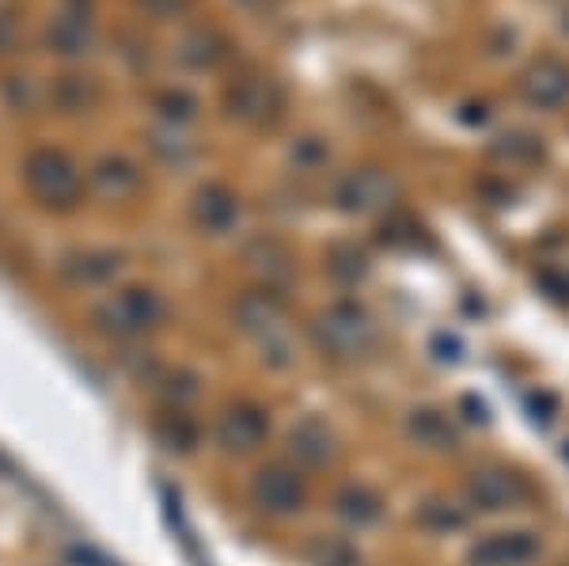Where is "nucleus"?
I'll return each mask as SVG.
<instances>
[{"instance_id": "nucleus-1", "label": "nucleus", "mask_w": 569, "mask_h": 566, "mask_svg": "<svg viewBox=\"0 0 569 566\" xmlns=\"http://www.w3.org/2000/svg\"><path fill=\"white\" fill-rule=\"evenodd\" d=\"M240 331L262 350V358L270 365H292V339H289V316H284V305L278 294L270 289H254V294H243L232 308Z\"/></svg>"}, {"instance_id": "nucleus-2", "label": "nucleus", "mask_w": 569, "mask_h": 566, "mask_svg": "<svg viewBox=\"0 0 569 566\" xmlns=\"http://www.w3.org/2000/svg\"><path fill=\"white\" fill-rule=\"evenodd\" d=\"M311 335H316L319 350L330 354V358H365L372 350L376 339H380V327H376L372 312L357 300H335L311 324Z\"/></svg>"}, {"instance_id": "nucleus-3", "label": "nucleus", "mask_w": 569, "mask_h": 566, "mask_svg": "<svg viewBox=\"0 0 569 566\" xmlns=\"http://www.w3.org/2000/svg\"><path fill=\"white\" fill-rule=\"evenodd\" d=\"M23 182L34 202H42L46 209H72L88 187L77 160L61 149H34L23 160Z\"/></svg>"}, {"instance_id": "nucleus-4", "label": "nucleus", "mask_w": 569, "mask_h": 566, "mask_svg": "<svg viewBox=\"0 0 569 566\" xmlns=\"http://www.w3.org/2000/svg\"><path fill=\"white\" fill-rule=\"evenodd\" d=\"M163 319V297L149 286H126L96 308V327L110 339H137Z\"/></svg>"}, {"instance_id": "nucleus-5", "label": "nucleus", "mask_w": 569, "mask_h": 566, "mask_svg": "<svg viewBox=\"0 0 569 566\" xmlns=\"http://www.w3.org/2000/svg\"><path fill=\"white\" fill-rule=\"evenodd\" d=\"M463 495L475 509L482 514H501V509H520L531 502V483L525 476H517L512 468H501V464H482V468H471L463 479Z\"/></svg>"}, {"instance_id": "nucleus-6", "label": "nucleus", "mask_w": 569, "mask_h": 566, "mask_svg": "<svg viewBox=\"0 0 569 566\" xmlns=\"http://www.w3.org/2000/svg\"><path fill=\"white\" fill-rule=\"evenodd\" d=\"M335 202L342 214H353V217L388 214V209L399 202V179L383 168H353L338 179Z\"/></svg>"}, {"instance_id": "nucleus-7", "label": "nucleus", "mask_w": 569, "mask_h": 566, "mask_svg": "<svg viewBox=\"0 0 569 566\" xmlns=\"http://www.w3.org/2000/svg\"><path fill=\"white\" fill-rule=\"evenodd\" d=\"M224 107H228V115L243 126H270V122H278L284 111V91L273 77L247 72V77L228 85Z\"/></svg>"}, {"instance_id": "nucleus-8", "label": "nucleus", "mask_w": 569, "mask_h": 566, "mask_svg": "<svg viewBox=\"0 0 569 566\" xmlns=\"http://www.w3.org/2000/svg\"><path fill=\"white\" fill-rule=\"evenodd\" d=\"M251 498H254V506L266 509V514H273V517L297 514L308 498L305 471L289 460L266 464V468L254 471V479H251Z\"/></svg>"}, {"instance_id": "nucleus-9", "label": "nucleus", "mask_w": 569, "mask_h": 566, "mask_svg": "<svg viewBox=\"0 0 569 566\" xmlns=\"http://www.w3.org/2000/svg\"><path fill=\"white\" fill-rule=\"evenodd\" d=\"M539 552L543 540L531 528H501L467 547V566H528Z\"/></svg>"}, {"instance_id": "nucleus-10", "label": "nucleus", "mask_w": 569, "mask_h": 566, "mask_svg": "<svg viewBox=\"0 0 569 566\" xmlns=\"http://www.w3.org/2000/svg\"><path fill=\"white\" fill-rule=\"evenodd\" d=\"M88 190L103 202H130L141 195L144 187V171L137 168V160L122 157V152H107L88 168Z\"/></svg>"}, {"instance_id": "nucleus-11", "label": "nucleus", "mask_w": 569, "mask_h": 566, "mask_svg": "<svg viewBox=\"0 0 569 566\" xmlns=\"http://www.w3.org/2000/svg\"><path fill=\"white\" fill-rule=\"evenodd\" d=\"M517 91L539 111H555V107L569 103V66L558 58H536L517 77Z\"/></svg>"}, {"instance_id": "nucleus-12", "label": "nucleus", "mask_w": 569, "mask_h": 566, "mask_svg": "<svg viewBox=\"0 0 569 566\" xmlns=\"http://www.w3.org/2000/svg\"><path fill=\"white\" fill-rule=\"evenodd\" d=\"M266 434H270V418L259 404H232L220 415L217 423V441L224 453L247 456L254 449H262Z\"/></svg>"}, {"instance_id": "nucleus-13", "label": "nucleus", "mask_w": 569, "mask_h": 566, "mask_svg": "<svg viewBox=\"0 0 569 566\" xmlns=\"http://www.w3.org/2000/svg\"><path fill=\"white\" fill-rule=\"evenodd\" d=\"M284 445H289V460L297 464L300 471L323 468V464L335 460V453H338L335 434H330V426L323 418H300V423L289 430V437H284Z\"/></svg>"}, {"instance_id": "nucleus-14", "label": "nucleus", "mask_w": 569, "mask_h": 566, "mask_svg": "<svg viewBox=\"0 0 569 566\" xmlns=\"http://www.w3.org/2000/svg\"><path fill=\"white\" fill-rule=\"evenodd\" d=\"M190 217H194V225L201 232L224 236L240 221V198L228 187H220V182H206L194 195V202H190Z\"/></svg>"}, {"instance_id": "nucleus-15", "label": "nucleus", "mask_w": 569, "mask_h": 566, "mask_svg": "<svg viewBox=\"0 0 569 566\" xmlns=\"http://www.w3.org/2000/svg\"><path fill=\"white\" fill-rule=\"evenodd\" d=\"M96 42V27H91L84 8H66L46 23V46L58 58H84Z\"/></svg>"}, {"instance_id": "nucleus-16", "label": "nucleus", "mask_w": 569, "mask_h": 566, "mask_svg": "<svg viewBox=\"0 0 569 566\" xmlns=\"http://www.w3.org/2000/svg\"><path fill=\"white\" fill-rule=\"evenodd\" d=\"M122 270V255L118 251H107V248H91V251H77L61 262V278L77 289H99V286H110Z\"/></svg>"}, {"instance_id": "nucleus-17", "label": "nucleus", "mask_w": 569, "mask_h": 566, "mask_svg": "<svg viewBox=\"0 0 569 566\" xmlns=\"http://www.w3.org/2000/svg\"><path fill=\"white\" fill-rule=\"evenodd\" d=\"M407 437L421 449H456L460 445V434H456V423L437 407H415L407 415Z\"/></svg>"}, {"instance_id": "nucleus-18", "label": "nucleus", "mask_w": 569, "mask_h": 566, "mask_svg": "<svg viewBox=\"0 0 569 566\" xmlns=\"http://www.w3.org/2000/svg\"><path fill=\"white\" fill-rule=\"evenodd\" d=\"M247 267H251V274H259V281H262L259 289H270V294H281L292 281V255L284 251L278 240L251 244V248H247Z\"/></svg>"}, {"instance_id": "nucleus-19", "label": "nucleus", "mask_w": 569, "mask_h": 566, "mask_svg": "<svg viewBox=\"0 0 569 566\" xmlns=\"http://www.w3.org/2000/svg\"><path fill=\"white\" fill-rule=\"evenodd\" d=\"M171 53H176V61L187 69H213L228 58V42L220 39L213 27H194V31L182 34Z\"/></svg>"}, {"instance_id": "nucleus-20", "label": "nucleus", "mask_w": 569, "mask_h": 566, "mask_svg": "<svg viewBox=\"0 0 569 566\" xmlns=\"http://www.w3.org/2000/svg\"><path fill=\"white\" fill-rule=\"evenodd\" d=\"M335 514L350 528H369L380 522L383 498L372 487H365V483H350V487H342L335 495Z\"/></svg>"}, {"instance_id": "nucleus-21", "label": "nucleus", "mask_w": 569, "mask_h": 566, "mask_svg": "<svg viewBox=\"0 0 569 566\" xmlns=\"http://www.w3.org/2000/svg\"><path fill=\"white\" fill-rule=\"evenodd\" d=\"M415 517L426 533H460V528H467V522H471L467 509L456 506V502H448V498H426Z\"/></svg>"}, {"instance_id": "nucleus-22", "label": "nucleus", "mask_w": 569, "mask_h": 566, "mask_svg": "<svg viewBox=\"0 0 569 566\" xmlns=\"http://www.w3.org/2000/svg\"><path fill=\"white\" fill-rule=\"evenodd\" d=\"M149 149H152L163 163H171V168H182V163H190V160L198 157L194 141H187L179 126H163V130H152V133H149Z\"/></svg>"}, {"instance_id": "nucleus-23", "label": "nucleus", "mask_w": 569, "mask_h": 566, "mask_svg": "<svg viewBox=\"0 0 569 566\" xmlns=\"http://www.w3.org/2000/svg\"><path fill=\"white\" fill-rule=\"evenodd\" d=\"M311 566H361V552L346 536H316L308 544Z\"/></svg>"}, {"instance_id": "nucleus-24", "label": "nucleus", "mask_w": 569, "mask_h": 566, "mask_svg": "<svg viewBox=\"0 0 569 566\" xmlns=\"http://www.w3.org/2000/svg\"><path fill=\"white\" fill-rule=\"evenodd\" d=\"M156 437H160L168 449L190 453L198 445V423L187 415V410H168V415L156 423Z\"/></svg>"}, {"instance_id": "nucleus-25", "label": "nucleus", "mask_w": 569, "mask_h": 566, "mask_svg": "<svg viewBox=\"0 0 569 566\" xmlns=\"http://www.w3.org/2000/svg\"><path fill=\"white\" fill-rule=\"evenodd\" d=\"M156 111H160V118H163V126H190V122H198V99L190 96V91H182V88H176V91H163L160 99H156Z\"/></svg>"}, {"instance_id": "nucleus-26", "label": "nucleus", "mask_w": 569, "mask_h": 566, "mask_svg": "<svg viewBox=\"0 0 569 566\" xmlns=\"http://www.w3.org/2000/svg\"><path fill=\"white\" fill-rule=\"evenodd\" d=\"M539 141L536 137H528V133H505L493 141V149H490V157H498L505 163H536L539 160Z\"/></svg>"}, {"instance_id": "nucleus-27", "label": "nucleus", "mask_w": 569, "mask_h": 566, "mask_svg": "<svg viewBox=\"0 0 569 566\" xmlns=\"http://www.w3.org/2000/svg\"><path fill=\"white\" fill-rule=\"evenodd\" d=\"M163 399H168L171 410H187V404L198 399V377L194 373H168L163 377Z\"/></svg>"}, {"instance_id": "nucleus-28", "label": "nucleus", "mask_w": 569, "mask_h": 566, "mask_svg": "<svg viewBox=\"0 0 569 566\" xmlns=\"http://www.w3.org/2000/svg\"><path fill=\"white\" fill-rule=\"evenodd\" d=\"M330 274L342 281H357L369 274V259H365L357 248H338L335 255H330Z\"/></svg>"}, {"instance_id": "nucleus-29", "label": "nucleus", "mask_w": 569, "mask_h": 566, "mask_svg": "<svg viewBox=\"0 0 569 566\" xmlns=\"http://www.w3.org/2000/svg\"><path fill=\"white\" fill-rule=\"evenodd\" d=\"M292 160L300 163V168H316V163H323L327 160V149L316 141V137H305V141L292 149Z\"/></svg>"}, {"instance_id": "nucleus-30", "label": "nucleus", "mask_w": 569, "mask_h": 566, "mask_svg": "<svg viewBox=\"0 0 569 566\" xmlns=\"http://www.w3.org/2000/svg\"><path fill=\"white\" fill-rule=\"evenodd\" d=\"M528 410H531V423H550V410H555V399L547 396V391H531L528 396Z\"/></svg>"}, {"instance_id": "nucleus-31", "label": "nucleus", "mask_w": 569, "mask_h": 566, "mask_svg": "<svg viewBox=\"0 0 569 566\" xmlns=\"http://www.w3.org/2000/svg\"><path fill=\"white\" fill-rule=\"evenodd\" d=\"M437 350H445L440 358H448V361H460V354H463V346L452 339V335H437Z\"/></svg>"}, {"instance_id": "nucleus-32", "label": "nucleus", "mask_w": 569, "mask_h": 566, "mask_svg": "<svg viewBox=\"0 0 569 566\" xmlns=\"http://www.w3.org/2000/svg\"><path fill=\"white\" fill-rule=\"evenodd\" d=\"M562 566H569V563H562Z\"/></svg>"}]
</instances>
